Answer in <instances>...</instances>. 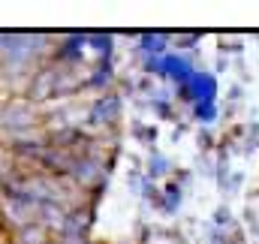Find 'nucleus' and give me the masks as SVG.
I'll return each mask as SVG.
<instances>
[]
</instances>
